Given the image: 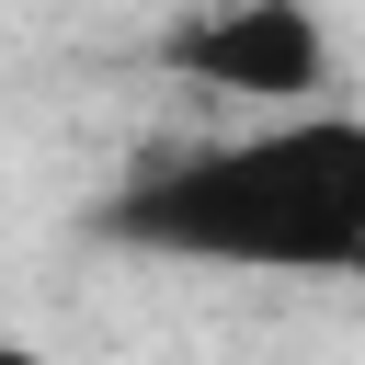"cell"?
Segmentation results:
<instances>
[{"instance_id":"6da1fadb","label":"cell","mask_w":365,"mask_h":365,"mask_svg":"<svg viewBox=\"0 0 365 365\" xmlns=\"http://www.w3.org/2000/svg\"><path fill=\"white\" fill-rule=\"evenodd\" d=\"M91 228L148 262L365 274V114H274L217 148H160L103 194Z\"/></svg>"},{"instance_id":"7a4b0ae2","label":"cell","mask_w":365,"mask_h":365,"mask_svg":"<svg viewBox=\"0 0 365 365\" xmlns=\"http://www.w3.org/2000/svg\"><path fill=\"white\" fill-rule=\"evenodd\" d=\"M160 68L194 91H240L274 114H308V91H331V34L308 0H205L160 34Z\"/></svg>"},{"instance_id":"3957f363","label":"cell","mask_w":365,"mask_h":365,"mask_svg":"<svg viewBox=\"0 0 365 365\" xmlns=\"http://www.w3.org/2000/svg\"><path fill=\"white\" fill-rule=\"evenodd\" d=\"M0 365H46V354H34V342H0Z\"/></svg>"}]
</instances>
